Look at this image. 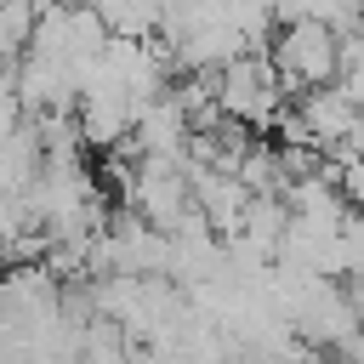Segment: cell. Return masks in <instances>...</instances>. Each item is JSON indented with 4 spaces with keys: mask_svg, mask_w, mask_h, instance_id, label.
<instances>
[{
    "mask_svg": "<svg viewBox=\"0 0 364 364\" xmlns=\"http://www.w3.org/2000/svg\"><path fill=\"white\" fill-rule=\"evenodd\" d=\"M279 91H318L336 85V34L324 23H284L279 46H267Z\"/></svg>",
    "mask_w": 364,
    "mask_h": 364,
    "instance_id": "obj_1",
    "label": "cell"
},
{
    "mask_svg": "<svg viewBox=\"0 0 364 364\" xmlns=\"http://www.w3.org/2000/svg\"><path fill=\"white\" fill-rule=\"evenodd\" d=\"M296 114H301V125H307V142L318 148V154H330V148H341L353 131H358V114H353V102L336 91V85H318V91H301V102H296Z\"/></svg>",
    "mask_w": 364,
    "mask_h": 364,
    "instance_id": "obj_2",
    "label": "cell"
},
{
    "mask_svg": "<svg viewBox=\"0 0 364 364\" xmlns=\"http://www.w3.org/2000/svg\"><path fill=\"white\" fill-rule=\"evenodd\" d=\"M97 11L108 40H154L159 34V6L154 0H80Z\"/></svg>",
    "mask_w": 364,
    "mask_h": 364,
    "instance_id": "obj_3",
    "label": "cell"
},
{
    "mask_svg": "<svg viewBox=\"0 0 364 364\" xmlns=\"http://www.w3.org/2000/svg\"><path fill=\"white\" fill-rule=\"evenodd\" d=\"M336 245H341V273L364 279V216L358 210H347V222L336 228Z\"/></svg>",
    "mask_w": 364,
    "mask_h": 364,
    "instance_id": "obj_4",
    "label": "cell"
}]
</instances>
